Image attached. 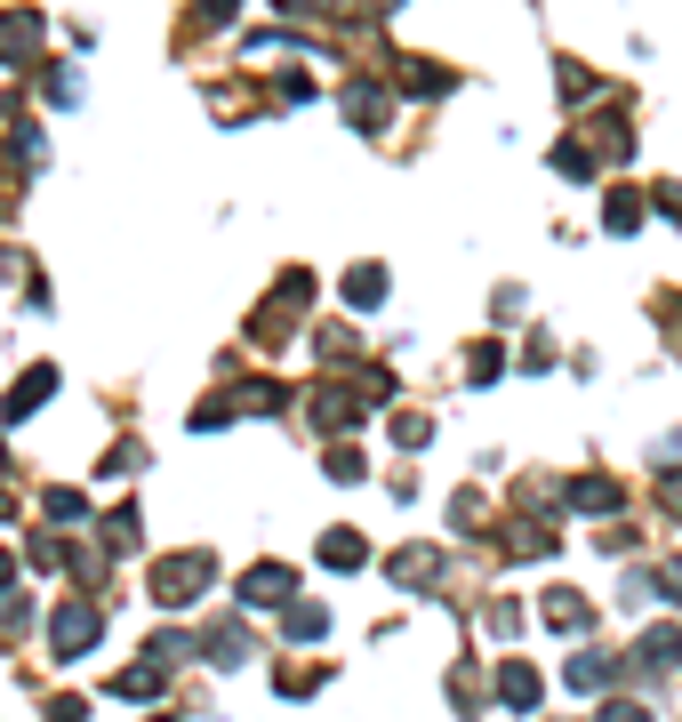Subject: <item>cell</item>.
I'll list each match as a JSON object with an SVG mask.
<instances>
[{
	"label": "cell",
	"mask_w": 682,
	"mask_h": 722,
	"mask_svg": "<svg viewBox=\"0 0 682 722\" xmlns=\"http://www.w3.org/2000/svg\"><path fill=\"white\" fill-rule=\"evenodd\" d=\"M546 618H554V626H563V634H578V626H586V610H578L570 594H554V603H546Z\"/></svg>",
	"instance_id": "6da1fadb"
}]
</instances>
